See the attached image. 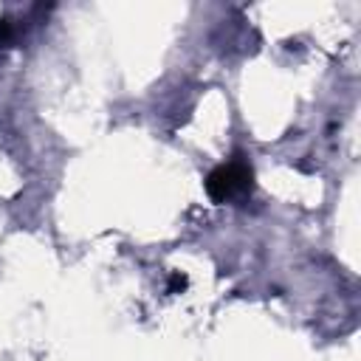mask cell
<instances>
[{
  "label": "cell",
  "instance_id": "1",
  "mask_svg": "<svg viewBox=\"0 0 361 361\" xmlns=\"http://www.w3.org/2000/svg\"><path fill=\"white\" fill-rule=\"evenodd\" d=\"M251 178H254L251 166L245 161L234 158V161H226V164H220V166H214L209 172L206 192H209V197L214 203H226V200H231L237 195H245L251 189Z\"/></svg>",
  "mask_w": 361,
  "mask_h": 361
},
{
  "label": "cell",
  "instance_id": "2",
  "mask_svg": "<svg viewBox=\"0 0 361 361\" xmlns=\"http://www.w3.org/2000/svg\"><path fill=\"white\" fill-rule=\"evenodd\" d=\"M178 288H180V290L186 288V276H183V274H172V282H169V290H178Z\"/></svg>",
  "mask_w": 361,
  "mask_h": 361
}]
</instances>
